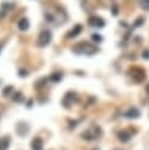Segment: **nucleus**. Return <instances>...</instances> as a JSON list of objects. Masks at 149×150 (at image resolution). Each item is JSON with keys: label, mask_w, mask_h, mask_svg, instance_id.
<instances>
[{"label": "nucleus", "mask_w": 149, "mask_h": 150, "mask_svg": "<svg viewBox=\"0 0 149 150\" xmlns=\"http://www.w3.org/2000/svg\"><path fill=\"white\" fill-rule=\"evenodd\" d=\"M129 74L132 75V80L137 83H141V81H144V78H146V72H144L141 67H135V66L129 70Z\"/></svg>", "instance_id": "39448f33"}, {"label": "nucleus", "mask_w": 149, "mask_h": 150, "mask_svg": "<svg viewBox=\"0 0 149 150\" xmlns=\"http://www.w3.org/2000/svg\"><path fill=\"white\" fill-rule=\"evenodd\" d=\"M29 27H30L29 19H27V17H22V19H19V22H17V28H19L21 31H27V30H29Z\"/></svg>", "instance_id": "9b49d317"}, {"label": "nucleus", "mask_w": 149, "mask_h": 150, "mask_svg": "<svg viewBox=\"0 0 149 150\" xmlns=\"http://www.w3.org/2000/svg\"><path fill=\"white\" fill-rule=\"evenodd\" d=\"M10 94H13V86H6L5 89H3V96L8 97Z\"/></svg>", "instance_id": "6ab92c4d"}, {"label": "nucleus", "mask_w": 149, "mask_h": 150, "mask_svg": "<svg viewBox=\"0 0 149 150\" xmlns=\"http://www.w3.org/2000/svg\"><path fill=\"white\" fill-rule=\"evenodd\" d=\"M72 52L77 55H94L97 53V47L94 44H91V42H78L72 47Z\"/></svg>", "instance_id": "f03ea898"}, {"label": "nucleus", "mask_w": 149, "mask_h": 150, "mask_svg": "<svg viewBox=\"0 0 149 150\" xmlns=\"http://www.w3.org/2000/svg\"><path fill=\"white\" fill-rule=\"evenodd\" d=\"M140 5H141V8L143 9H149V0H140Z\"/></svg>", "instance_id": "a211bd4d"}, {"label": "nucleus", "mask_w": 149, "mask_h": 150, "mask_svg": "<svg viewBox=\"0 0 149 150\" xmlns=\"http://www.w3.org/2000/svg\"><path fill=\"white\" fill-rule=\"evenodd\" d=\"M16 131H17V134H21V136H25V134H29V131H30V127H29V124H24V122H19V124L16 125Z\"/></svg>", "instance_id": "1a4fd4ad"}, {"label": "nucleus", "mask_w": 149, "mask_h": 150, "mask_svg": "<svg viewBox=\"0 0 149 150\" xmlns=\"http://www.w3.org/2000/svg\"><path fill=\"white\" fill-rule=\"evenodd\" d=\"M31 150H44V144L41 138H35L31 141Z\"/></svg>", "instance_id": "ddd939ff"}, {"label": "nucleus", "mask_w": 149, "mask_h": 150, "mask_svg": "<svg viewBox=\"0 0 149 150\" xmlns=\"http://www.w3.org/2000/svg\"><path fill=\"white\" fill-rule=\"evenodd\" d=\"M0 50H2V47H0Z\"/></svg>", "instance_id": "393cba45"}, {"label": "nucleus", "mask_w": 149, "mask_h": 150, "mask_svg": "<svg viewBox=\"0 0 149 150\" xmlns=\"http://www.w3.org/2000/svg\"><path fill=\"white\" fill-rule=\"evenodd\" d=\"M124 117H127V119H137L140 117V110L138 108H130L124 112Z\"/></svg>", "instance_id": "9d476101"}, {"label": "nucleus", "mask_w": 149, "mask_h": 150, "mask_svg": "<svg viewBox=\"0 0 149 150\" xmlns=\"http://www.w3.org/2000/svg\"><path fill=\"white\" fill-rule=\"evenodd\" d=\"M91 38H93V42H101L102 41V36L101 35H93Z\"/></svg>", "instance_id": "aec40b11"}, {"label": "nucleus", "mask_w": 149, "mask_h": 150, "mask_svg": "<svg viewBox=\"0 0 149 150\" xmlns=\"http://www.w3.org/2000/svg\"><path fill=\"white\" fill-rule=\"evenodd\" d=\"M116 150H118V149H116Z\"/></svg>", "instance_id": "a878e982"}, {"label": "nucleus", "mask_w": 149, "mask_h": 150, "mask_svg": "<svg viewBox=\"0 0 149 150\" xmlns=\"http://www.w3.org/2000/svg\"><path fill=\"white\" fill-rule=\"evenodd\" d=\"M82 31V25H76L72 28L71 31H68V35H66V39H72V38H76L78 33Z\"/></svg>", "instance_id": "4468645a"}, {"label": "nucleus", "mask_w": 149, "mask_h": 150, "mask_svg": "<svg viewBox=\"0 0 149 150\" xmlns=\"http://www.w3.org/2000/svg\"><path fill=\"white\" fill-rule=\"evenodd\" d=\"M10 144H11L10 136H2V138H0V150H8Z\"/></svg>", "instance_id": "f8f14e48"}, {"label": "nucleus", "mask_w": 149, "mask_h": 150, "mask_svg": "<svg viewBox=\"0 0 149 150\" xmlns=\"http://www.w3.org/2000/svg\"><path fill=\"white\" fill-rule=\"evenodd\" d=\"M143 58L144 59H149V50H144L143 52Z\"/></svg>", "instance_id": "5701e85b"}, {"label": "nucleus", "mask_w": 149, "mask_h": 150, "mask_svg": "<svg viewBox=\"0 0 149 150\" xmlns=\"http://www.w3.org/2000/svg\"><path fill=\"white\" fill-rule=\"evenodd\" d=\"M146 92H148V96H149V84H148V88H146Z\"/></svg>", "instance_id": "b1692460"}, {"label": "nucleus", "mask_w": 149, "mask_h": 150, "mask_svg": "<svg viewBox=\"0 0 149 150\" xmlns=\"http://www.w3.org/2000/svg\"><path fill=\"white\" fill-rule=\"evenodd\" d=\"M88 25L94 27V28H102V27H105V21L99 16H91L88 19Z\"/></svg>", "instance_id": "0eeeda50"}, {"label": "nucleus", "mask_w": 149, "mask_h": 150, "mask_svg": "<svg viewBox=\"0 0 149 150\" xmlns=\"http://www.w3.org/2000/svg\"><path fill=\"white\" fill-rule=\"evenodd\" d=\"M14 6V3H2V11H0V19L6 14V9H11Z\"/></svg>", "instance_id": "2eb2a0df"}, {"label": "nucleus", "mask_w": 149, "mask_h": 150, "mask_svg": "<svg viewBox=\"0 0 149 150\" xmlns=\"http://www.w3.org/2000/svg\"><path fill=\"white\" fill-rule=\"evenodd\" d=\"M44 17H46V21L53 23V25H60L61 22L68 21V14L64 13L60 6H57V5H53V6H50L49 9H46Z\"/></svg>", "instance_id": "f257e3e1"}, {"label": "nucleus", "mask_w": 149, "mask_h": 150, "mask_svg": "<svg viewBox=\"0 0 149 150\" xmlns=\"http://www.w3.org/2000/svg\"><path fill=\"white\" fill-rule=\"evenodd\" d=\"M27 74H29V70H27V69H21L19 70V77H27Z\"/></svg>", "instance_id": "412c9836"}, {"label": "nucleus", "mask_w": 149, "mask_h": 150, "mask_svg": "<svg viewBox=\"0 0 149 150\" xmlns=\"http://www.w3.org/2000/svg\"><path fill=\"white\" fill-rule=\"evenodd\" d=\"M76 100H77V94L72 92V91H69V92H66V96L63 97L61 105H63L64 108H71L72 103H76Z\"/></svg>", "instance_id": "423d86ee"}, {"label": "nucleus", "mask_w": 149, "mask_h": 150, "mask_svg": "<svg viewBox=\"0 0 149 150\" xmlns=\"http://www.w3.org/2000/svg\"><path fill=\"white\" fill-rule=\"evenodd\" d=\"M143 22H144V19H143V17H140L138 21H135V27H140V25H141Z\"/></svg>", "instance_id": "4be33fe9"}, {"label": "nucleus", "mask_w": 149, "mask_h": 150, "mask_svg": "<svg viewBox=\"0 0 149 150\" xmlns=\"http://www.w3.org/2000/svg\"><path fill=\"white\" fill-rule=\"evenodd\" d=\"M50 41H52V33H50L49 30H43L39 33L38 39H36V45L38 47H46L50 44Z\"/></svg>", "instance_id": "20e7f679"}, {"label": "nucleus", "mask_w": 149, "mask_h": 150, "mask_svg": "<svg viewBox=\"0 0 149 150\" xmlns=\"http://www.w3.org/2000/svg\"><path fill=\"white\" fill-rule=\"evenodd\" d=\"M61 78H63V74H60V72H55L50 75V81H60Z\"/></svg>", "instance_id": "f3484780"}, {"label": "nucleus", "mask_w": 149, "mask_h": 150, "mask_svg": "<svg viewBox=\"0 0 149 150\" xmlns=\"http://www.w3.org/2000/svg\"><path fill=\"white\" fill-rule=\"evenodd\" d=\"M102 136V128L99 125H90L88 128L82 133V139L83 141H88V142H91V141H96L99 139Z\"/></svg>", "instance_id": "7ed1b4c3"}, {"label": "nucleus", "mask_w": 149, "mask_h": 150, "mask_svg": "<svg viewBox=\"0 0 149 150\" xmlns=\"http://www.w3.org/2000/svg\"><path fill=\"white\" fill-rule=\"evenodd\" d=\"M135 134V130H123L118 133V138L121 142H127V141H130V138Z\"/></svg>", "instance_id": "6e6552de"}, {"label": "nucleus", "mask_w": 149, "mask_h": 150, "mask_svg": "<svg viewBox=\"0 0 149 150\" xmlns=\"http://www.w3.org/2000/svg\"><path fill=\"white\" fill-rule=\"evenodd\" d=\"M13 100H14L16 103H21V102H24V96H22L21 92H14L13 94Z\"/></svg>", "instance_id": "dca6fc26"}]
</instances>
